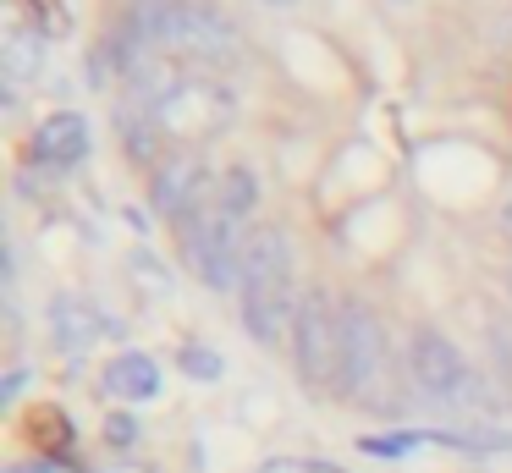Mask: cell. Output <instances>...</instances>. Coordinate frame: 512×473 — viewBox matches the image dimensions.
Returning <instances> with one entry per match:
<instances>
[{
  "label": "cell",
  "instance_id": "cell-5",
  "mask_svg": "<svg viewBox=\"0 0 512 473\" xmlns=\"http://www.w3.org/2000/svg\"><path fill=\"white\" fill-rule=\"evenodd\" d=\"M243 297V330L259 341V347H281L298 325V308H303V292H298V275H265V281H243L237 286Z\"/></svg>",
  "mask_w": 512,
  "mask_h": 473
},
{
  "label": "cell",
  "instance_id": "cell-6",
  "mask_svg": "<svg viewBox=\"0 0 512 473\" xmlns=\"http://www.w3.org/2000/svg\"><path fill=\"white\" fill-rule=\"evenodd\" d=\"M215 187H221V176L204 171L199 154H171V160H160L155 176H149V204H155V215H166L171 226H177V220L188 215L199 198H210Z\"/></svg>",
  "mask_w": 512,
  "mask_h": 473
},
{
  "label": "cell",
  "instance_id": "cell-22",
  "mask_svg": "<svg viewBox=\"0 0 512 473\" xmlns=\"http://www.w3.org/2000/svg\"><path fill=\"white\" fill-rule=\"evenodd\" d=\"M23 385H28V369H12V374H6V385H0V402H17Z\"/></svg>",
  "mask_w": 512,
  "mask_h": 473
},
{
  "label": "cell",
  "instance_id": "cell-25",
  "mask_svg": "<svg viewBox=\"0 0 512 473\" xmlns=\"http://www.w3.org/2000/svg\"><path fill=\"white\" fill-rule=\"evenodd\" d=\"M259 6H292V0H259Z\"/></svg>",
  "mask_w": 512,
  "mask_h": 473
},
{
  "label": "cell",
  "instance_id": "cell-12",
  "mask_svg": "<svg viewBox=\"0 0 512 473\" xmlns=\"http://www.w3.org/2000/svg\"><path fill=\"white\" fill-rule=\"evenodd\" d=\"M265 275H298L292 237L281 226H254L243 237V281H265Z\"/></svg>",
  "mask_w": 512,
  "mask_h": 473
},
{
  "label": "cell",
  "instance_id": "cell-16",
  "mask_svg": "<svg viewBox=\"0 0 512 473\" xmlns=\"http://www.w3.org/2000/svg\"><path fill=\"white\" fill-rule=\"evenodd\" d=\"M177 369L188 374V380L210 385V380H221V374H226V358L215 347H204V341H182V347H177Z\"/></svg>",
  "mask_w": 512,
  "mask_h": 473
},
{
  "label": "cell",
  "instance_id": "cell-26",
  "mask_svg": "<svg viewBox=\"0 0 512 473\" xmlns=\"http://www.w3.org/2000/svg\"><path fill=\"white\" fill-rule=\"evenodd\" d=\"M133 6H155V0H133Z\"/></svg>",
  "mask_w": 512,
  "mask_h": 473
},
{
  "label": "cell",
  "instance_id": "cell-23",
  "mask_svg": "<svg viewBox=\"0 0 512 473\" xmlns=\"http://www.w3.org/2000/svg\"><path fill=\"white\" fill-rule=\"evenodd\" d=\"M309 473H347L342 462H325V457H309Z\"/></svg>",
  "mask_w": 512,
  "mask_h": 473
},
{
  "label": "cell",
  "instance_id": "cell-21",
  "mask_svg": "<svg viewBox=\"0 0 512 473\" xmlns=\"http://www.w3.org/2000/svg\"><path fill=\"white\" fill-rule=\"evenodd\" d=\"M259 473H309V457H270Z\"/></svg>",
  "mask_w": 512,
  "mask_h": 473
},
{
  "label": "cell",
  "instance_id": "cell-13",
  "mask_svg": "<svg viewBox=\"0 0 512 473\" xmlns=\"http://www.w3.org/2000/svg\"><path fill=\"white\" fill-rule=\"evenodd\" d=\"M116 138H122V154L133 165H155L160 149H166V127H160L155 110L144 105H122L116 110Z\"/></svg>",
  "mask_w": 512,
  "mask_h": 473
},
{
  "label": "cell",
  "instance_id": "cell-10",
  "mask_svg": "<svg viewBox=\"0 0 512 473\" xmlns=\"http://www.w3.org/2000/svg\"><path fill=\"white\" fill-rule=\"evenodd\" d=\"M50 61V39L39 28H12L6 50H0V77H6V99H17V88L34 83Z\"/></svg>",
  "mask_w": 512,
  "mask_h": 473
},
{
  "label": "cell",
  "instance_id": "cell-4",
  "mask_svg": "<svg viewBox=\"0 0 512 473\" xmlns=\"http://www.w3.org/2000/svg\"><path fill=\"white\" fill-rule=\"evenodd\" d=\"M386 380V330H380L375 308L342 297V358H336V396L347 402H369Z\"/></svg>",
  "mask_w": 512,
  "mask_h": 473
},
{
  "label": "cell",
  "instance_id": "cell-14",
  "mask_svg": "<svg viewBox=\"0 0 512 473\" xmlns=\"http://www.w3.org/2000/svg\"><path fill=\"white\" fill-rule=\"evenodd\" d=\"M215 193H221V209H226V215L243 226V220L259 209V176L248 171V165H226V171H221V187H215Z\"/></svg>",
  "mask_w": 512,
  "mask_h": 473
},
{
  "label": "cell",
  "instance_id": "cell-24",
  "mask_svg": "<svg viewBox=\"0 0 512 473\" xmlns=\"http://www.w3.org/2000/svg\"><path fill=\"white\" fill-rule=\"evenodd\" d=\"M501 226H507V237H512V198L501 204Z\"/></svg>",
  "mask_w": 512,
  "mask_h": 473
},
{
  "label": "cell",
  "instance_id": "cell-19",
  "mask_svg": "<svg viewBox=\"0 0 512 473\" xmlns=\"http://www.w3.org/2000/svg\"><path fill=\"white\" fill-rule=\"evenodd\" d=\"M6 473H72V468H61L56 457H34V462H12Z\"/></svg>",
  "mask_w": 512,
  "mask_h": 473
},
{
  "label": "cell",
  "instance_id": "cell-3",
  "mask_svg": "<svg viewBox=\"0 0 512 473\" xmlns=\"http://www.w3.org/2000/svg\"><path fill=\"white\" fill-rule=\"evenodd\" d=\"M336 358H342V303L325 286H309L292 325V363L303 391H336Z\"/></svg>",
  "mask_w": 512,
  "mask_h": 473
},
{
  "label": "cell",
  "instance_id": "cell-20",
  "mask_svg": "<svg viewBox=\"0 0 512 473\" xmlns=\"http://www.w3.org/2000/svg\"><path fill=\"white\" fill-rule=\"evenodd\" d=\"M34 418H39L34 429H39V435H50V440H67V435H72V429L61 424V413H34Z\"/></svg>",
  "mask_w": 512,
  "mask_h": 473
},
{
  "label": "cell",
  "instance_id": "cell-7",
  "mask_svg": "<svg viewBox=\"0 0 512 473\" xmlns=\"http://www.w3.org/2000/svg\"><path fill=\"white\" fill-rule=\"evenodd\" d=\"M155 116H160V127H166V138L171 132H215V127H226V94L215 83L182 77V88L155 110Z\"/></svg>",
  "mask_w": 512,
  "mask_h": 473
},
{
  "label": "cell",
  "instance_id": "cell-1",
  "mask_svg": "<svg viewBox=\"0 0 512 473\" xmlns=\"http://www.w3.org/2000/svg\"><path fill=\"white\" fill-rule=\"evenodd\" d=\"M408 380L419 385L430 402L474 413V418H501V407H507V391H501L490 374H479L474 363L457 352L452 336H441V330H430V325L408 336Z\"/></svg>",
  "mask_w": 512,
  "mask_h": 473
},
{
  "label": "cell",
  "instance_id": "cell-17",
  "mask_svg": "<svg viewBox=\"0 0 512 473\" xmlns=\"http://www.w3.org/2000/svg\"><path fill=\"white\" fill-rule=\"evenodd\" d=\"M430 446V429H419V435H369L364 451H375V457H408V451Z\"/></svg>",
  "mask_w": 512,
  "mask_h": 473
},
{
  "label": "cell",
  "instance_id": "cell-9",
  "mask_svg": "<svg viewBox=\"0 0 512 473\" xmlns=\"http://www.w3.org/2000/svg\"><path fill=\"white\" fill-rule=\"evenodd\" d=\"M45 314H50V341H56L61 352H89L94 341L105 336L100 308H94L83 292H56Z\"/></svg>",
  "mask_w": 512,
  "mask_h": 473
},
{
  "label": "cell",
  "instance_id": "cell-18",
  "mask_svg": "<svg viewBox=\"0 0 512 473\" xmlns=\"http://www.w3.org/2000/svg\"><path fill=\"white\" fill-rule=\"evenodd\" d=\"M105 440H111V446H133V440H138V418L133 413H116L111 424H105Z\"/></svg>",
  "mask_w": 512,
  "mask_h": 473
},
{
  "label": "cell",
  "instance_id": "cell-27",
  "mask_svg": "<svg viewBox=\"0 0 512 473\" xmlns=\"http://www.w3.org/2000/svg\"><path fill=\"white\" fill-rule=\"evenodd\" d=\"M507 292H512V270H507Z\"/></svg>",
  "mask_w": 512,
  "mask_h": 473
},
{
  "label": "cell",
  "instance_id": "cell-2",
  "mask_svg": "<svg viewBox=\"0 0 512 473\" xmlns=\"http://www.w3.org/2000/svg\"><path fill=\"white\" fill-rule=\"evenodd\" d=\"M177 237H182V259L193 264V275H199L210 292L243 286V237H237V220L221 209V193L199 198V204L177 220Z\"/></svg>",
  "mask_w": 512,
  "mask_h": 473
},
{
  "label": "cell",
  "instance_id": "cell-8",
  "mask_svg": "<svg viewBox=\"0 0 512 473\" xmlns=\"http://www.w3.org/2000/svg\"><path fill=\"white\" fill-rule=\"evenodd\" d=\"M34 160L56 165V171H72L78 160H89V121L78 110H56L34 127Z\"/></svg>",
  "mask_w": 512,
  "mask_h": 473
},
{
  "label": "cell",
  "instance_id": "cell-11",
  "mask_svg": "<svg viewBox=\"0 0 512 473\" xmlns=\"http://www.w3.org/2000/svg\"><path fill=\"white\" fill-rule=\"evenodd\" d=\"M160 385H166V374L149 352H116L105 363V391L122 396V402H149V396H160Z\"/></svg>",
  "mask_w": 512,
  "mask_h": 473
},
{
  "label": "cell",
  "instance_id": "cell-15",
  "mask_svg": "<svg viewBox=\"0 0 512 473\" xmlns=\"http://www.w3.org/2000/svg\"><path fill=\"white\" fill-rule=\"evenodd\" d=\"M485 358H490V380L512 402V319H490L485 325Z\"/></svg>",
  "mask_w": 512,
  "mask_h": 473
}]
</instances>
